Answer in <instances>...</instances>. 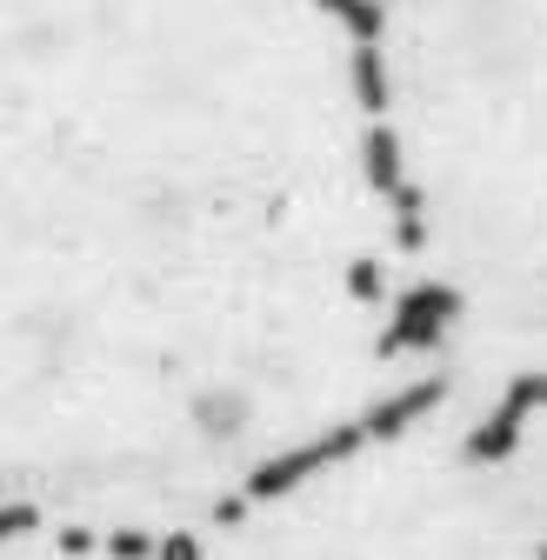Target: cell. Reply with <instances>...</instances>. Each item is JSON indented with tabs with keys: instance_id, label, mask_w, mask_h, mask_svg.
I'll list each match as a JSON object with an SVG mask.
<instances>
[{
	"instance_id": "1",
	"label": "cell",
	"mask_w": 547,
	"mask_h": 560,
	"mask_svg": "<svg viewBox=\"0 0 547 560\" xmlns=\"http://www.w3.org/2000/svg\"><path fill=\"white\" fill-rule=\"evenodd\" d=\"M474 454L494 467V480H501V494H508V508H514L534 560H547V460L514 454V447H474Z\"/></svg>"
}]
</instances>
